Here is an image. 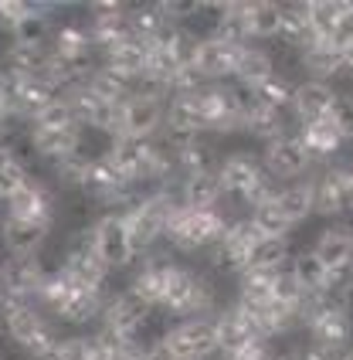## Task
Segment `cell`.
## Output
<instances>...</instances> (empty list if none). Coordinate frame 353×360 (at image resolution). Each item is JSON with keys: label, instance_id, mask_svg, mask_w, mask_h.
<instances>
[{"label": "cell", "instance_id": "277c9868", "mask_svg": "<svg viewBox=\"0 0 353 360\" xmlns=\"http://www.w3.org/2000/svg\"><path fill=\"white\" fill-rule=\"evenodd\" d=\"M235 218L245 214H231L228 207H214V211H200V207H184L176 204L167 218V235L163 245L180 255V259H200L207 248H214L224 238V231L231 228Z\"/></svg>", "mask_w": 353, "mask_h": 360}, {"label": "cell", "instance_id": "30bf717a", "mask_svg": "<svg viewBox=\"0 0 353 360\" xmlns=\"http://www.w3.org/2000/svg\"><path fill=\"white\" fill-rule=\"evenodd\" d=\"M92 231H96V248L102 262L113 269V272H126V269H136L143 262L136 238L129 231V224L122 218V211H98L92 218Z\"/></svg>", "mask_w": 353, "mask_h": 360}, {"label": "cell", "instance_id": "ba28073f", "mask_svg": "<svg viewBox=\"0 0 353 360\" xmlns=\"http://www.w3.org/2000/svg\"><path fill=\"white\" fill-rule=\"evenodd\" d=\"M160 350L170 360H214L221 357L214 316H197V320H176L157 337Z\"/></svg>", "mask_w": 353, "mask_h": 360}, {"label": "cell", "instance_id": "44dd1931", "mask_svg": "<svg viewBox=\"0 0 353 360\" xmlns=\"http://www.w3.org/2000/svg\"><path fill=\"white\" fill-rule=\"evenodd\" d=\"M289 133H295L293 116H289L285 109L269 105V102H262V99H258L255 105L245 112V120H241V136L255 140L258 146H265V143H272V140H282V136H289Z\"/></svg>", "mask_w": 353, "mask_h": 360}, {"label": "cell", "instance_id": "4316f807", "mask_svg": "<svg viewBox=\"0 0 353 360\" xmlns=\"http://www.w3.org/2000/svg\"><path fill=\"white\" fill-rule=\"evenodd\" d=\"M31 177L34 174H31L27 157L20 153L14 143H0V207L14 198Z\"/></svg>", "mask_w": 353, "mask_h": 360}, {"label": "cell", "instance_id": "484cf974", "mask_svg": "<svg viewBox=\"0 0 353 360\" xmlns=\"http://www.w3.org/2000/svg\"><path fill=\"white\" fill-rule=\"evenodd\" d=\"M275 204L282 207L285 221L293 228H302L309 218H316V194H313V177L309 180H295V184H285L278 187L275 194Z\"/></svg>", "mask_w": 353, "mask_h": 360}, {"label": "cell", "instance_id": "4dcf8cb0", "mask_svg": "<svg viewBox=\"0 0 353 360\" xmlns=\"http://www.w3.org/2000/svg\"><path fill=\"white\" fill-rule=\"evenodd\" d=\"M347 167H350V177H353V160H350V163H347Z\"/></svg>", "mask_w": 353, "mask_h": 360}, {"label": "cell", "instance_id": "83f0119b", "mask_svg": "<svg viewBox=\"0 0 353 360\" xmlns=\"http://www.w3.org/2000/svg\"><path fill=\"white\" fill-rule=\"evenodd\" d=\"M306 14L309 24L319 38H336L340 27H343V14H347V4H333V0H313L306 4Z\"/></svg>", "mask_w": 353, "mask_h": 360}, {"label": "cell", "instance_id": "4fadbf2b", "mask_svg": "<svg viewBox=\"0 0 353 360\" xmlns=\"http://www.w3.org/2000/svg\"><path fill=\"white\" fill-rule=\"evenodd\" d=\"M258 153H262V163H265V174H269L278 187L295 184V180H309L316 170H319V163L309 157V150L299 143L295 133L282 136V140L265 143Z\"/></svg>", "mask_w": 353, "mask_h": 360}, {"label": "cell", "instance_id": "f546056e", "mask_svg": "<svg viewBox=\"0 0 353 360\" xmlns=\"http://www.w3.org/2000/svg\"><path fill=\"white\" fill-rule=\"evenodd\" d=\"M18 126V120H14V112H11V105L0 99V143H11L7 136H11V129Z\"/></svg>", "mask_w": 353, "mask_h": 360}, {"label": "cell", "instance_id": "f1b7e54d", "mask_svg": "<svg viewBox=\"0 0 353 360\" xmlns=\"http://www.w3.org/2000/svg\"><path fill=\"white\" fill-rule=\"evenodd\" d=\"M48 360H98L96 333H61L58 347Z\"/></svg>", "mask_w": 353, "mask_h": 360}, {"label": "cell", "instance_id": "3957f363", "mask_svg": "<svg viewBox=\"0 0 353 360\" xmlns=\"http://www.w3.org/2000/svg\"><path fill=\"white\" fill-rule=\"evenodd\" d=\"M0 337L24 360H48L61 340V330L58 323L44 313L41 302L4 300L0 296Z\"/></svg>", "mask_w": 353, "mask_h": 360}, {"label": "cell", "instance_id": "7c38bea8", "mask_svg": "<svg viewBox=\"0 0 353 360\" xmlns=\"http://www.w3.org/2000/svg\"><path fill=\"white\" fill-rule=\"evenodd\" d=\"M306 340L323 343L330 350H350L353 347V306L333 300H319L309 306L306 320H302Z\"/></svg>", "mask_w": 353, "mask_h": 360}, {"label": "cell", "instance_id": "52a82bcc", "mask_svg": "<svg viewBox=\"0 0 353 360\" xmlns=\"http://www.w3.org/2000/svg\"><path fill=\"white\" fill-rule=\"evenodd\" d=\"M167 92L139 82L136 89L119 102L116 120H113V133L109 143L116 140H160L163 136V122H167Z\"/></svg>", "mask_w": 353, "mask_h": 360}, {"label": "cell", "instance_id": "d4e9b609", "mask_svg": "<svg viewBox=\"0 0 353 360\" xmlns=\"http://www.w3.org/2000/svg\"><path fill=\"white\" fill-rule=\"evenodd\" d=\"M278 72L275 65V55L269 44H241L238 48V65H235V79L238 85H248V89H258L265 79H272Z\"/></svg>", "mask_w": 353, "mask_h": 360}, {"label": "cell", "instance_id": "2e32d148", "mask_svg": "<svg viewBox=\"0 0 353 360\" xmlns=\"http://www.w3.org/2000/svg\"><path fill=\"white\" fill-rule=\"evenodd\" d=\"M238 48L221 34H197L194 51H191V72L207 85L217 82H231L235 79V65H238Z\"/></svg>", "mask_w": 353, "mask_h": 360}, {"label": "cell", "instance_id": "ffe728a7", "mask_svg": "<svg viewBox=\"0 0 353 360\" xmlns=\"http://www.w3.org/2000/svg\"><path fill=\"white\" fill-rule=\"evenodd\" d=\"M176 204L184 207H200V211H214V207H228L224 187L217 170H197V174H184L174 184Z\"/></svg>", "mask_w": 353, "mask_h": 360}, {"label": "cell", "instance_id": "8fae6325", "mask_svg": "<svg viewBox=\"0 0 353 360\" xmlns=\"http://www.w3.org/2000/svg\"><path fill=\"white\" fill-rule=\"evenodd\" d=\"M153 316H157V309L150 302H143L133 289H119L105 302V313L98 320V330L105 337H113V340L136 343V340H143V333H146V326H150Z\"/></svg>", "mask_w": 353, "mask_h": 360}, {"label": "cell", "instance_id": "5bb4252c", "mask_svg": "<svg viewBox=\"0 0 353 360\" xmlns=\"http://www.w3.org/2000/svg\"><path fill=\"white\" fill-rule=\"evenodd\" d=\"M316 194V218L323 221H347L353 214V177L347 163H330L313 174Z\"/></svg>", "mask_w": 353, "mask_h": 360}, {"label": "cell", "instance_id": "6da1fadb", "mask_svg": "<svg viewBox=\"0 0 353 360\" xmlns=\"http://www.w3.org/2000/svg\"><path fill=\"white\" fill-rule=\"evenodd\" d=\"M58 221V194L48 180L31 177L0 207V248L7 255H41Z\"/></svg>", "mask_w": 353, "mask_h": 360}, {"label": "cell", "instance_id": "ac0fdd59", "mask_svg": "<svg viewBox=\"0 0 353 360\" xmlns=\"http://www.w3.org/2000/svg\"><path fill=\"white\" fill-rule=\"evenodd\" d=\"M309 248L333 276L353 272V221H326L313 235Z\"/></svg>", "mask_w": 353, "mask_h": 360}, {"label": "cell", "instance_id": "9a60e30c", "mask_svg": "<svg viewBox=\"0 0 353 360\" xmlns=\"http://www.w3.org/2000/svg\"><path fill=\"white\" fill-rule=\"evenodd\" d=\"M48 276H51V265L41 255H7L0 262V296L38 302Z\"/></svg>", "mask_w": 353, "mask_h": 360}, {"label": "cell", "instance_id": "e0dca14e", "mask_svg": "<svg viewBox=\"0 0 353 360\" xmlns=\"http://www.w3.org/2000/svg\"><path fill=\"white\" fill-rule=\"evenodd\" d=\"M85 20H89L92 38H96L98 58L109 48H116V44L133 38V7L129 4H92L85 11Z\"/></svg>", "mask_w": 353, "mask_h": 360}, {"label": "cell", "instance_id": "603a6c76", "mask_svg": "<svg viewBox=\"0 0 353 360\" xmlns=\"http://www.w3.org/2000/svg\"><path fill=\"white\" fill-rule=\"evenodd\" d=\"M217 323V340H221V354H231V350H241V347H252V343L265 340L262 330L255 326V320L238 306L235 300H228V306L214 316Z\"/></svg>", "mask_w": 353, "mask_h": 360}, {"label": "cell", "instance_id": "7402d4cb", "mask_svg": "<svg viewBox=\"0 0 353 360\" xmlns=\"http://www.w3.org/2000/svg\"><path fill=\"white\" fill-rule=\"evenodd\" d=\"M295 136L299 143L309 150V157H313L319 167H330L336 153H343L347 150V133L336 126L333 116H326V120H316V122H302V126H295Z\"/></svg>", "mask_w": 353, "mask_h": 360}, {"label": "cell", "instance_id": "8992f818", "mask_svg": "<svg viewBox=\"0 0 353 360\" xmlns=\"http://www.w3.org/2000/svg\"><path fill=\"white\" fill-rule=\"evenodd\" d=\"M217 177L224 187L228 207H238L241 214L255 211L258 204H265L278 191V184L265 174L258 150H228L217 163Z\"/></svg>", "mask_w": 353, "mask_h": 360}, {"label": "cell", "instance_id": "7a4b0ae2", "mask_svg": "<svg viewBox=\"0 0 353 360\" xmlns=\"http://www.w3.org/2000/svg\"><path fill=\"white\" fill-rule=\"evenodd\" d=\"M113 296V289H92L85 282L72 279L65 269H51V276L41 289L38 302L44 306V313L58 326H75V330H85L92 323L102 320L105 313V302Z\"/></svg>", "mask_w": 353, "mask_h": 360}, {"label": "cell", "instance_id": "cb8c5ba5", "mask_svg": "<svg viewBox=\"0 0 353 360\" xmlns=\"http://www.w3.org/2000/svg\"><path fill=\"white\" fill-rule=\"evenodd\" d=\"M289 276L295 279V285L306 292V300L309 302H319L330 296V289H333V272L319 262L313 248L306 245L302 252H295L293 262H289Z\"/></svg>", "mask_w": 353, "mask_h": 360}, {"label": "cell", "instance_id": "9c48e42d", "mask_svg": "<svg viewBox=\"0 0 353 360\" xmlns=\"http://www.w3.org/2000/svg\"><path fill=\"white\" fill-rule=\"evenodd\" d=\"M58 269H65L72 279L85 282L92 289H109V279H113V269L102 262L96 248V231H92V221L89 224H79L72 228L65 241H61V259Z\"/></svg>", "mask_w": 353, "mask_h": 360}, {"label": "cell", "instance_id": "5b68a950", "mask_svg": "<svg viewBox=\"0 0 353 360\" xmlns=\"http://www.w3.org/2000/svg\"><path fill=\"white\" fill-rule=\"evenodd\" d=\"M24 133H27L31 153H34L38 160L55 167V163H61L65 157H72V153L85 150V133H89V129L75 120V112H72L68 99L58 96V99L51 102L31 126H24Z\"/></svg>", "mask_w": 353, "mask_h": 360}, {"label": "cell", "instance_id": "d6986e66", "mask_svg": "<svg viewBox=\"0 0 353 360\" xmlns=\"http://www.w3.org/2000/svg\"><path fill=\"white\" fill-rule=\"evenodd\" d=\"M340 99H343V92L336 89L333 82L299 79L295 96H293V105H289V116H293L295 126L326 120V116H333V109L340 105Z\"/></svg>", "mask_w": 353, "mask_h": 360}]
</instances>
